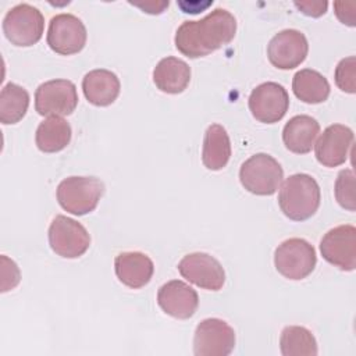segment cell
I'll list each match as a JSON object with an SVG mask.
<instances>
[{"label": "cell", "instance_id": "cell-5", "mask_svg": "<svg viewBox=\"0 0 356 356\" xmlns=\"http://www.w3.org/2000/svg\"><path fill=\"white\" fill-rule=\"evenodd\" d=\"M316 263V250L303 238H289L281 242L274 252L277 271L289 280L306 278L314 270Z\"/></svg>", "mask_w": 356, "mask_h": 356}, {"label": "cell", "instance_id": "cell-17", "mask_svg": "<svg viewBox=\"0 0 356 356\" xmlns=\"http://www.w3.org/2000/svg\"><path fill=\"white\" fill-rule=\"evenodd\" d=\"M115 275L128 288L138 289L149 284L154 273L152 259L142 252H122L114 260Z\"/></svg>", "mask_w": 356, "mask_h": 356}, {"label": "cell", "instance_id": "cell-8", "mask_svg": "<svg viewBox=\"0 0 356 356\" xmlns=\"http://www.w3.org/2000/svg\"><path fill=\"white\" fill-rule=\"evenodd\" d=\"M76 86L68 79L46 81L35 92V110L40 115H70L76 108Z\"/></svg>", "mask_w": 356, "mask_h": 356}, {"label": "cell", "instance_id": "cell-12", "mask_svg": "<svg viewBox=\"0 0 356 356\" xmlns=\"http://www.w3.org/2000/svg\"><path fill=\"white\" fill-rule=\"evenodd\" d=\"M288 107V92L277 82L260 83L249 96V110L252 115L264 124L278 122L286 114Z\"/></svg>", "mask_w": 356, "mask_h": 356}, {"label": "cell", "instance_id": "cell-29", "mask_svg": "<svg viewBox=\"0 0 356 356\" xmlns=\"http://www.w3.org/2000/svg\"><path fill=\"white\" fill-rule=\"evenodd\" d=\"M295 6L309 17H320L327 11V1H295Z\"/></svg>", "mask_w": 356, "mask_h": 356}, {"label": "cell", "instance_id": "cell-16", "mask_svg": "<svg viewBox=\"0 0 356 356\" xmlns=\"http://www.w3.org/2000/svg\"><path fill=\"white\" fill-rule=\"evenodd\" d=\"M157 303L171 317L186 320L195 314L199 306L197 292L181 280H172L160 286Z\"/></svg>", "mask_w": 356, "mask_h": 356}, {"label": "cell", "instance_id": "cell-9", "mask_svg": "<svg viewBox=\"0 0 356 356\" xmlns=\"http://www.w3.org/2000/svg\"><path fill=\"white\" fill-rule=\"evenodd\" d=\"M235 346L234 328L221 318L200 321L193 335V353L196 356H228Z\"/></svg>", "mask_w": 356, "mask_h": 356}, {"label": "cell", "instance_id": "cell-6", "mask_svg": "<svg viewBox=\"0 0 356 356\" xmlns=\"http://www.w3.org/2000/svg\"><path fill=\"white\" fill-rule=\"evenodd\" d=\"M44 18L42 13L28 4L21 3L7 11L3 19V32L6 38L19 47H28L38 43L43 35Z\"/></svg>", "mask_w": 356, "mask_h": 356}, {"label": "cell", "instance_id": "cell-30", "mask_svg": "<svg viewBox=\"0 0 356 356\" xmlns=\"http://www.w3.org/2000/svg\"><path fill=\"white\" fill-rule=\"evenodd\" d=\"M136 7H140L142 10H145V13L149 14H160L163 13V10L165 7H168V1H149V3H131Z\"/></svg>", "mask_w": 356, "mask_h": 356}, {"label": "cell", "instance_id": "cell-26", "mask_svg": "<svg viewBox=\"0 0 356 356\" xmlns=\"http://www.w3.org/2000/svg\"><path fill=\"white\" fill-rule=\"evenodd\" d=\"M335 197L341 207L355 211V174L350 168L342 170L335 181Z\"/></svg>", "mask_w": 356, "mask_h": 356}, {"label": "cell", "instance_id": "cell-13", "mask_svg": "<svg viewBox=\"0 0 356 356\" xmlns=\"http://www.w3.org/2000/svg\"><path fill=\"white\" fill-rule=\"evenodd\" d=\"M178 271L189 282L209 291H220L225 282V271L221 263L203 252L184 256L178 263Z\"/></svg>", "mask_w": 356, "mask_h": 356}, {"label": "cell", "instance_id": "cell-22", "mask_svg": "<svg viewBox=\"0 0 356 356\" xmlns=\"http://www.w3.org/2000/svg\"><path fill=\"white\" fill-rule=\"evenodd\" d=\"M71 135L72 131L70 124L61 117L51 115L39 124L35 140L39 150L44 153H56L67 147Z\"/></svg>", "mask_w": 356, "mask_h": 356}, {"label": "cell", "instance_id": "cell-25", "mask_svg": "<svg viewBox=\"0 0 356 356\" xmlns=\"http://www.w3.org/2000/svg\"><path fill=\"white\" fill-rule=\"evenodd\" d=\"M280 349L284 356H316L318 352L313 334L300 325H288L282 330Z\"/></svg>", "mask_w": 356, "mask_h": 356}, {"label": "cell", "instance_id": "cell-4", "mask_svg": "<svg viewBox=\"0 0 356 356\" xmlns=\"http://www.w3.org/2000/svg\"><path fill=\"white\" fill-rule=\"evenodd\" d=\"M284 178L281 164L267 153H256L245 160L239 170L242 186L254 195L268 196L275 193Z\"/></svg>", "mask_w": 356, "mask_h": 356}, {"label": "cell", "instance_id": "cell-24", "mask_svg": "<svg viewBox=\"0 0 356 356\" xmlns=\"http://www.w3.org/2000/svg\"><path fill=\"white\" fill-rule=\"evenodd\" d=\"M29 106V93L17 83H7L0 92V121L15 124L24 118Z\"/></svg>", "mask_w": 356, "mask_h": 356}, {"label": "cell", "instance_id": "cell-23", "mask_svg": "<svg viewBox=\"0 0 356 356\" xmlns=\"http://www.w3.org/2000/svg\"><path fill=\"white\" fill-rule=\"evenodd\" d=\"M292 90L299 100L309 104H317L328 99L330 83L318 71L305 68L293 75Z\"/></svg>", "mask_w": 356, "mask_h": 356}, {"label": "cell", "instance_id": "cell-15", "mask_svg": "<svg viewBox=\"0 0 356 356\" xmlns=\"http://www.w3.org/2000/svg\"><path fill=\"white\" fill-rule=\"evenodd\" d=\"M353 131L342 124L327 127L314 145L316 159L324 167H338L348 160Z\"/></svg>", "mask_w": 356, "mask_h": 356}, {"label": "cell", "instance_id": "cell-18", "mask_svg": "<svg viewBox=\"0 0 356 356\" xmlns=\"http://www.w3.org/2000/svg\"><path fill=\"white\" fill-rule=\"evenodd\" d=\"M120 79L118 76L104 68L89 71L82 79V90L89 103L95 106H108L120 95Z\"/></svg>", "mask_w": 356, "mask_h": 356}, {"label": "cell", "instance_id": "cell-7", "mask_svg": "<svg viewBox=\"0 0 356 356\" xmlns=\"http://www.w3.org/2000/svg\"><path fill=\"white\" fill-rule=\"evenodd\" d=\"M49 243L56 254L76 259L89 249L90 235L81 222L58 214L49 227Z\"/></svg>", "mask_w": 356, "mask_h": 356}, {"label": "cell", "instance_id": "cell-3", "mask_svg": "<svg viewBox=\"0 0 356 356\" xmlns=\"http://www.w3.org/2000/svg\"><path fill=\"white\" fill-rule=\"evenodd\" d=\"M103 193L104 184L96 177H68L57 186L58 204L75 216L93 211Z\"/></svg>", "mask_w": 356, "mask_h": 356}, {"label": "cell", "instance_id": "cell-20", "mask_svg": "<svg viewBox=\"0 0 356 356\" xmlns=\"http://www.w3.org/2000/svg\"><path fill=\"white\" fill-rule=\"evenodd\" d=\"M189 81L191 67L177 57L161 58L153 70V82L164 93H181L186 89Z\"/></svg>", "mask_w": 356, "mask_h": 356}, {"label": "cell", "instance_id": "cell-19", "mask_svg": "<svg viewBox=\"0 0 356 356\" xmlns=\"http://www.w3.org/2000/svg\"><path fill=\"white\" fill-rule=\"evenodd\" d=\"M320 132V124L316 118L300 114L292 117L282 129V140L285 147L296 154H305L312 150L314 140Z\"/></svg>", "mask_w": 356, "mask_h": 356}, {"label": "cell", "instance_id": "cell-28", "mask_svg": "<svg viewBox=\"0 0 356 356\" xmlns=\"http://www.w3.org/2000/svg\"><path fill=\"white\" fill-rule=\"evenodd\" d=\"M334 8H335L337 17L339 18V21L342 24L355 26V11L352 10V8H355V3L337 1V3H334Z\"/></svg>", "mask_w": 356, "mask_h": 356}, {"label": "cell", "instance_id": "cell-10", "mask_svg": "<svg viewBox=\"0 0 356 356\" xmlns=\"http://www.w3.org/2000/svg\"><path fill=\"white\" fill-rule=\"evenodd\" d=\"M86 36V28L76 15L61 13L50 19L46 40L57 54L70 56L85 47Z\"/></svg>", "mask_w": 356, "mask_h": 356}, {"label": "cell", "instance_id": "cell-21", "mask_svg": "<svg viewBox=\"0 0 356 356\" xmlns=\"http://www.w3.org/2000/svg\"><path fill=\"white\" fill-rule=\"evenodd\" d=\"M231 157V140L225 128L220 124L207 127L203 139L202 161L206 168L218 171L227 165Z\"/></svg>", "mask_w": 356, "mask_h": 356}, {"label": "cell", "instance_id": "cell-11", "mask_svg": "<svg viewBox=\"0 0 356 356\" xmlns=\"http://www.w3.org/2000/svg\"><path fill=\"white\" fill-rule=\"evenodd\" d=\"M320 252L330 264L343 271L356 267V228L342 224L330 229L320 242Z\"/></svg>", "mask_w": 356, "mask_h": 356}, {"label": "cell", "instance_id": "cell-27", "mask_svg": "<svg viewBox=\"0 0 356 356\" xmlns=\"http://www.w3.org/2000/svg\"><path fill=\"white\" fill-rule=\"evenodd\" d=\"M355 76H356V57L349 56L346 58H342L335 68L337 86L346 93H355L356 90Z\"/></svg>", "mask_w": 356, "mask_h": 356}, {"label": "cell", "instance_id": "cell-2", "mask_svg": "<svg viewBox=\"0 0 356 356\" xmlns=\"http://www.w3.org/2000/svg\"><path fill=\"white\" fill-rule=\"evenodd\" d=\"M320 186L309 174H293L281 185L278 204L281 211L293 221L310 218L320 206Z\"/></svg>", "mask_w": 356, "mask_h": 356}, {"label": "cell", "instance_id": "cell-14", "mask_svg": "<svg viewBox=\"0 0 356 356\" xmlns=\"http://www.w3.org/2000/svg\"><path fill=\"white\" fill-rule=\"evenodd\" d=\"M307 51V39L298 29L280 31L267 44V57L270 63L280 70H292L300 65Z\"/></svg>", "mask_w": 356, "mask_h": 356}, {"label": "cell", "instance_id": "cell-1", "mask_svg": "<svg viewBox=\"0 0 356 356\" xmlns=\"http://www.w3.org/2000/svg\"><path fill=\"white\" fill-rule=\"evenodd\" d=\"M236 33V19L225 8H216L199 21H184L175 32V47L189 58L204 57L228 44Z\"/></svg>", "mask_w": 356, "mask_h": 356}]
</instances>
